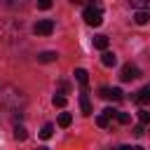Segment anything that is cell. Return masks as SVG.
I'll return each mask as SVG.
<instances>
[{"label":"cell","mask_w":150,"mask_h":150,"mask_svg":"<svg viewBox=\"0 0 150 150\" xmlns=\"http://www.w3.org/2000/svg\"><path fill=\"white\" fill-rule=\"evenodd\" d=\"M82 19H84L89 26H101V23H103V9H101L98 5H89V7H84Z\"/></svg>","instance_id":"6da1fadb"},{"label":"cell","mask_w":150,"mask_h":150,"mask_svg":"<svg viewBox=\"0 0 150 150\" xmlns=\"http://www.w3.org/2000/svg\"><path fill=\"white\" fill-rule=\"evenodd\" d=\"M136 77H141L138 66H134V63H124L122 70H120V80H122V82H131V80H136Z\"/></svg>","instance_id":"7a4b0ae2"},{"label":"cell","mask_w":150,"mask_h":150,"mask_svg":"<svg viewBox=\"0 0 150 150\" xmlns=\"http://www.w3.org/2000/svg\"><path fill=\"white\" fill-rule=\"evenodd\" d=\"M33 33H35V35H52V33H54V21H52V19H40V21L33 26Z\"/></svg>","instance_id":"3957f363"},{"label":"cell","mask_w":150,"mask_h":150,"mask_svg":"<svg viewBox=\"0 0 150 150\" xmlns=\"http://www.w3.org/2000/svg\"><path fill=\"white\" fill-rule=\"evenodd\" d=\"M98 96H101V98L120 101V98H122V89H120V87H112V89H110V87H101V89H98Z\"/></svg>","instance_id":"277c9868"},{"label":"cell","mask_w":150,"mask_h":150,"mask_svg":"<svg viewBox=\"0 0 150 150\" xmlns=\"http://www.w3.org/2000/svg\"><path fill=\"white\" fill-rule=\"evenodd\" d=\"M134 101L136 103H150V84H145V87H141L138 91H136V96H134Z\"/></svg>","instance_id":"5b68a950"},{"label":"cell","mask_w":150,"mask_h":150,"mask_svg":"<svg viewBox=\"0 0 150 150\" xmlns=\"http://www.w3.org/2000/svg\"><path fill=\"white\" fill-rule=\"evenodd\" d=\"M134 21H136L138 26H145V23L150 21V14H148V9H136V14H134Z\"/></svg>","instance_id":"8992f818"},{"label":"cell","mask_w":150,"mask_h":150,"mask_svg":"<svg viewBox=\"0 0 150 150\" xmlns=\"http://www.w3.org/2000/svg\"><path fill=\"white\" fill-rule=\"evenodd\" d=\"M101 63H103V66H108V68H112V66L117 63V56H115L112 52H108V49H103V56H101Z\"/></svg>","instance_id":"52a82bcc"},{"label":"cell","mask_w":150,"mask_h":150,"mask_svg":"<svg viewBox=\"0 0 150 150\" xmlns=\"http://www.w3.org/2000/svg\"><path fill=\"white\" fill-rule=\"evenodd\" d=\"M56 59H59L56 52H40V54H38V61H40V63H52V61H56Z\"/></svg>","instance_id":"ba28073f"},{"label":"cell","mask_w":150,"mask_h":150,"mask_svg":"<svg viewBox=\"0 0 150 150\" xmlns=\"http://www.w3.org/2000/svg\"><path fill=\"white\" fill-rule=\"evenodd\" d=\"M80 108H82V115H91V103L87 94H80Z\"/></svg>","instance_id":"9c48e42d"},{"label":"cell","mask_w":150,"mask_h":150,"mask_svg":"<svg viewBox=\"0 0 150 150\" xmlns=\"http://www.w3.org/2000/svg\"><path fill=\"white\" fill-rule=\"evenodd\" d=\"M94 47L101 49V52L108 49V35H96V38H94Z\"/></svg>","instance_id":"30bf717a"},{"label":"cell","mask_w":150,"mask_h":150,"mask_svg":"<svg viewBox=\"0 0 150 150\" xmlns=\"http://www.w3.org/2000/svg\"><path fill=\"white\" fill-rule=\"evenodd\" d=\"M73 75H75V80H77L80 84H87V80H89V73H87L84 68H75V73H73Z\"/></svg>","instance_id":"8fae6325"},{"label":"cell","mask_w":150,"mask_h":150,"mask_svg":"<svg viewBox=\"0 0 150 150\" xmlns=\"http://www.w3.org/2000/svg\"><path fill=\"white\" fill-rule=\"evenodd\" d=\"M70 122H73V115H70V112H61V115H59V127L66 129V127H70Z\"/></svg>","instance_id":"7c38bea8"},{"label":"cell","mask_w":150,"mask_h":150,"mask_svg":"<svg viewBox=\"0 0 150 150\" xmlns=\"http://www.w3.org/2000/svg\"><path fill=\"white\" fill-rule=\"evenodd\" d=\"M14 138H16V141H26V138H28V131H26L21 124H16V127H14Z\"/></svg>","instance_id":"4fadbf2b"},{"label":"cell","mask_w":150,"mask_h":150,"mask_svg":"<svg viewBox=\"0 0 150 150\" xmlns=\"http://www.w3.org/2000/svg\"><path fill=\"white\" fill-rule=\"evenodd\" d=\"M134 9H150V0H129Z\"/></svg>","instance_id":"5bb4252c"},{"label":"cell","mask_w":150,"mask_h":150,"mask_svg":"<svg viewBox=\"0 0 150 150\" xmlns=\"http://www.w3.org/2000/svg\"><path fill=\"white\" fill-rule=\"evenodd\" d=\"M52 134H54V124H45L42 129H40V138H52Z\"/></svg>","instance_id":"9a60e30c"},{"label":"cell","mask_w":150,"mask_h":150,"mask_svg":"<svg viewBox=\"0 0 150 150\" xmlns=\"http://www.w3.org/2000/svg\"><path fill=\"white\" fill-rule=\"evenodd\" d=\"M52 103H54V108H63V105H66V96H63V94H54Z\"/></svg>","instance_id":"2e32d148"},{"label":"cell","mask_w":150,"mask_h":150,"mask_svg":"<svg viewBox=\"0 0 150 150\" xmlns=\"http://www.w3.org/2000/svg\"><path fill=\"white\" fill-rule=\"evenodd\" d=\"M115 120H117L120 124H129V122H131V115H129V112H120V110H117V117H115Z\"/></svg>","instance_id":"e0dca14e"},{"label":"cell","mask_w":150,"mask_h":150,"mask_svg":"<svg viewBox=\"0 0 150 150\" xmlns=\"http://www.w3.org/2000/svg\"><path fill=\"white\" fill-rule=\"evenodd\" d=\"M138 120H141V124H150V112L148 110H138Z\"/></svg>","instance_id":"ac0fdd59"},{"label":"cell","mask_w":150,"mask_h":150,"mask_svg":"<svg viewBox=\"0 0 150 150\" xmlns=\"http://www.w3.org/2000/svg\"><path fill=\"white\" fill-rule=\"evenodd\" d=\"M96 124H98V127H108V124H110V117H105V115L101 112V115L96 117Z\"/></svg>","instance_id":"d6986e66"},{"label":"cell","mask_w":150,"mask_h":150,"mask_svg":"<svg viewBox=\"0 0 150 150\" xmlns=\"http://www.w3.org/2000/svg\"><path fill=\"white\" fill-rule=\"evenodd\" d=\"M103 115H105V117H110V120H115V117H117V110H115V108H105V110H103Z\"/></svg>","instance_id":"ffe728a7"},{"label":"cell","mask_w":150,"mask_h":150,"mask_svg":"<svg viewBox=\"0 0 150 150\" xmlns=\"http://www.w3.org/2000/svg\"><path fill=\"white\" fill-rule=\"evenodd\" d=\"M52 7V0H38V9H49Z\"/></svg>","instance_id":"44dd1931"},{"label":"cell","mask_w":150,"mask_h":150,"mask_svg":"<svg viewBox=\"0 0 150 150\" xmlns=\"http://www.w3.org/2000/svg\"><path fill=\"white\" fill-rule=\"evenodd\" d=\"M131 131H134V136H143V131H145V129H143V124H136Z\"/></svg>","instance_id":"7402d4cb"},{"label":"cell","mask_w":150,"mask_h":150,"mask_svg":"<svg viewBox=\"0 0 150 150\" xmlns=\"http://www.w3.org/2000/svg\"><path fill=\"white\" fill-rule=\"evenodd\" d=\"M70 2H73V5H82L84 0H70Z\"/></svg>","instance_id":"603a6c76"}]
</instances>
